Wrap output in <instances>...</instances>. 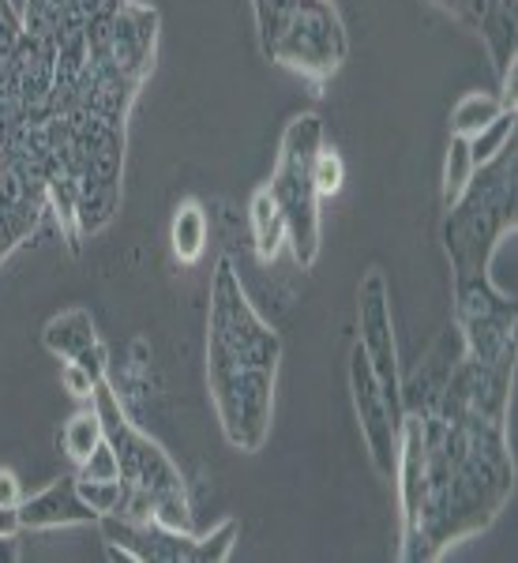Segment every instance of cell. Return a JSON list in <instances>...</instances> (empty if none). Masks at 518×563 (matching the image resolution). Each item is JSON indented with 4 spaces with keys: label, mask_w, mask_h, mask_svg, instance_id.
<instances>
[{
    "label": "cell",
    "mask_w": 518,
    "mask_h": 563,
    "mask_svg": "<svg viewBox=\"0 0 518 563\" xmlns=\"http://www.w3.org/2000/svg\"><path fill=\"white\" fill-rule=\"evenodd\" d=\"M320 147L323 121L316 113H297L282 132L275 177L267 185L286 218V244L301 271H312L320 260V192L312 180V162Z\"/></svg>",
    "instance_id": "5b68a950"
},
{
    "label": "cell",
    "mask_w": 518,
    "mask_h": 563,
    "mask_svg": "<svg viewBox=\"0 0 518 563\" xmlns=\"http://www.w3.org/2000/svg\"><path fill=\"white\" fill-rule=\"evenodd\" d=\"M20 560V544L15 538H0V563H15Z\"/></svg>",
    "instance_id": "f1b7e54d"
},
{
    "label": "cell",
    "mask_w": 518,
    "mask_h": 563,
    "mask_svg": "<svg viewBox=\"0 0 518 563\" xmlns=\"http://www.w3.org/2000/svg\"><path fill=\"white\" fill-rule=\"evenodd\" d=\"M20 530H65V526H98V511L79 496L76 477L65 474L57 477L49 488H42L38 496L23 499L20 507Z\"/></svg>",
    "instance_id": "30bf717a"
},
{
    "label": "cell",
    "mask_w": 518,
    "mask_h": 563,
    "mask_svg": "<svg viewBox=\"0 0 518 563\" xmlns=\"http://www.w3.org/2000/svg\"><path fill=\"white\" fill-rule=\"evenodd\" d=\"M350 398H353V410H357L361 435H365V443H368L372 466H376L379 477L395 481L398 440H403V413L387 402L384 387H379L376 372H372L361 346H353V353H350Z\"/></svg>",
    "instance_id": "9c48e42d"
},
{
    "label": "cell",
    "mask_w": 518,
    "mask_h": 563,
    "mask_svg": "<svg viewBox=\"0 0 518 563\" xmlns=\"http://www.w3.org/2000/svg\"><path fill=\"white\" fill-rule=\"evenodd\" d=\"M71 0H26L23 8V31L26 34H42V38H57L60 26H65Z\"/></svg>",
    "instance_id": "ffe728a7"
},
{
    "label": "cell",
    "mask_w": 518,
    "mask_h": 563,
    "mask_svg": "<svg viewBox=\"0 0 518 563\" xmlns=\"http://www.w3.org/2000/svg\"><path fill=\"white\" fill-rule=\"evenodd\" d=\"M20 511L15 507H0V538H20Z\"/></svg>",
    "instance_id": "83f0119b"
},
{
    "label": "cell",
    "mask_w": 518,
    "mask_h": 563,
    "mask_svg": "<svg viewBox=\"0 0 518 563\" xmlns=\"http://www.w3.org/2000/svg\"><path fill=\"white\" fill-rule=\"evenodd\" d=\"M102 440H106V432H102V417H98L95 402H87L79 413H71L65 432H60V448H65V455L76 462V466H84L90 459V451Z\"/></svg>",
    "instance_id": "9a60e30c"
},
{
    "label": "cell",
    "mask_w": 518,
    "mask_h": 563,
    "mask_svg": "<svg viewBox=\"0 0 518 563\" xmlns=\"http://www.w3.org/2000/svg\"><path fill=\"white\" fill-rule=\"evenodd\" d=\"M76 488L98 511V519L102 515H117L124 507V499H129V485L121 477H76Z\"/></svg>",
    "instance_id": "d6986e66"
},
{
    "label": "cell",
    "mask_w": 518,
    "mask_h": 563,
    "mask_svg": "<svg viewBox=\"0 0 518 563\" xmlns=\"http://www.w3.org/2000/svg\"><path fill=\"white\" fill-rule=\"evenodd\" d=\"M432 4H440L443 12H451L454 20H462L466 26H474V23H477V8H481V0H432Z\"/></svg>",
    "instance_id": "484cf974"
},
{
    "label": "cell",
    "mask_w": 518,
    "mask_h": 563,
    "mask_svg": "<svg viewBox=\"0 0 518 563\" xmlns=\"http://www.w3.org/2000/svg\"><path fill=\"white\" fill-rule=\"evenodd\" d=\"M357 346L376 372L387 402L403 413V372H398V342L395 323H390V289L379 267H372L357 289Z\"/></svg>",
    "instance_id": "ba28073f"
},
{
    "label": "cell",
    "mask_w": 518,
    "mask_h": 563,
    "mask_svg": "<svg viewBox=\"0 0 518 563\" xmlns=\"http://www.w3.org/2000/svg\"><path fill=\"white\" fill-rule=\"evenodd\" d=\"M98 530L106 541V556L124 563H225L241 538L238 519H222L203 538H196L192 530H173L158 519H132V515H102Z\"/></svg>",
    "instance_id": "8992f818"
},
{
    "label": "cell",
    "mask_w": 518,
    "mask_h": 563,
    "mask_svg": "<svg viewBox=\"0 0 518 563\" xmlns=\"http://www.w3.org/2000/svg\"><path fill=\"white\" fill-rule=\"evenodd\" d=\"M474 31L493 57L496 79L515 68V42H518V4L515 0H481Z\"/></svg>",
    "instance_id": "8fae6325"
},
{
    "label": "cell",
    "mask_w": 518,
    "mask_h": 563,
    "mask_svg": "<svg viewBox=\"0 0 518 563\" xmlns=\"http://www.w3.org/2000/svg\"><path fill=\"white\" fill-rule=\"evenodd\" d=\"M23 504V485L12 470H0V507H20Z\"/></svg>",
    "instance_id": "4316f807"
},
{
    "label": "cell",
    "mask_w": 518,
    "mask_h": 563,
    "mask_svg": "<svg viewBox=\"0 0 518 563\" xmlns=\"http://www.w3.org/2000/svg\"><path fill=\"white\" fill-rule=\"evenodd\" d=\"M504 102L499 95H481V90H470L462 95L459 102L451 109V135H474L481 132L485 124H493L499 113H504Z\"/></svg>",
    "instance_id": "2e32d148"
},
{
    "label": "cell",
    "mask_w": 518,
    "mask_h": 563,
    "mask_svg": "<svg viewBox=\"0 0 518 563\" xmlns=\"http://www.w3.org/2000/svg\"><path fill=\"white\" fill-rule=\"evenodd\" d=\"M95 410L102 417L106 443L117 459L121 481L129 485V499L117 515H132V519H158L173 526V530H192V511H188V493L180 470L173 466V459L158 443L151 440L143 429H135V421L124 410L121 395L113 384L98 379L95 387Z\"/></svg>",
    "instance_id": "3957f363"
},
{
    "label": "cell",
    "mask_w": 518,
    "mask_h": 563,
    "mask_svg": "<svg viewBox=\"0 0 518 563\" xmlns=\"http://www.w3.org/2000/svg\"><path fill=\"white\" fill-rule=\"evenodd\" d=\"M42 346L60 361H79L84 353L102 346V334H98L95 320H90L87 308H68V312L53 316L42 331Z\"/></svg>",
    "instance_id": "7c38bea8"
},
{
    "label": "cell",
    "mask_w": 518,
    "mask_h": 563,
    "mask_svg": "<svg viewBox=\"0 0 518 563\" xmlns=\"http://www.w3.org/2000/svg\"><path fill=\"white\" fill-rule=\"evenodd\" d=\"M60 384H65V390H68L71 398H79V402H90V398H95L98 379L90 376V372L79 365V361H60Z\"/></svg>",
    "instance_id": "cb8c5ba5"
},
{
    "label": "cell",
    "mask_w": 518,
    "mask_h": 563,
    "mask_svg": "<svg viewBox=\"0 0 518 563\" xmlns=\"http://www.w3.org/2000/svg\"><path fill=\"white\" fill-rule=\"evenodd\" d=\"M207 238H211V222H207V211L199 199H180L177 211H173V222H169V249L177 263L185 267H196L207 252Z\"/></svg>",
    "instance_id": "4fadbf2b"
},
{
    "label": "cell",
    "mask_w": 518,
    "mask_h": 563,
    "mask_svg": "<svg viewBox=\"0 0 518 563\" xmlns=\"http://www.w3.org/2000/svg\"><path fill=\"white\" fill-rule=\"evenodd\" d=\"M76 477H121V470H117V459L113 451H109V443L102 440L95 451H90V459L79 466Z\"/></svg>",
    "instance_id": "d4e9b609"
},
{
    "label": "cell",
    "mask_w": 518,
    "mask_h": 563,
    "mask_svg": "<svg viewBox=\"0 0 518 563\" xmlns=\"http://www.w3.org/2000/svg\"><path fill=\"white\" fill-rule=\"evenodd\" d=\"M518 151L515 140L493 154L485 166L474 169L462 196L443 214V252L451 263V278L493 275V256L507 233H515V203H518Z\"/></svg>",
    "instance_id": "277c9868"
},
{
    "label": "cell",
    "mask_w": 518,
    "mask_h": 563,
    "mask_svg": "<svg viewBox=\"0 0 518 563\" xmlns=\"http://www.w3.org/2000/svg\"><path fill=\"white\" fill-rule=\"evenodd\" d=\"M350 57V34L331 0H289L271 38L267 60L323 87Z\"/></svg>",
    "instance_id": "52a82bcc"
},
{
    "label": "cell",
    "mask_w": 518,
    "mask_h": 563,
    "mask_svg": "<svg viewBox=\"0 0 518 563\" xmlns=\"http://www.w3.org/2000/svg\"><path fill=\"white\" fill-rule=\"evenodd\" d=\"M286 8H289V0H252V15H256V42H260L263 57L271 53V38H275V26H278Z\"/></svg>",
    "instance_id": "603a6c76"
},
{
    "label": "cell",
    "mask_w": 518,
    "mask_h": 563,
    "mask_svg": "<svg viewBox=\"0 0 518 563\" xmlns=\"http://www.w3.org/2000/svg\"><path fill=\"white\" fill-rule=\"evenodd\" d=\"M312 180H316V192H320V196H339L342 180H345L342 154L320 147V154H316V162H312Z\"/></svg>",
    "instance_id": "44dd1931"
},
{
    "label": "cell",
    "mask_w": 518,
    "mask_h": 563,
    "mask_svg": "<svg viewBox=\"0 0 518 563\" xmlns=\"http://www.w3.org/2000/svg\"><path fill=\"white\" fill-rule=\"evenodd\" d=\"M515 124H518V109H504V113L496 117L493 124H485L481 132L466 135L470 140V158H474V166H485L493 154H499L507 147V143L515 140Z\"/></svg>",
    "instance_id": "e0dca14e"
},
{
    "label": "cell",
    "mask_w": 518,
    "mask_h": 563,
    "mask_svg": "<svg viewBox=\"0 0 518 563\" xmlns=\"http://www.w3.org/2000/svg\"><path fill=\"white\" fill-rule=\"evenodd\" d=\"M249 225L260 263H271L282 252V244H286V218H282V207L275 203L267 185H260L249 199Z\"/></svg>",
    "instance_id": "5bb4252c"
},
{
    "label": "cell",
    "mask_w": 518,
    "mask_h": 563,
    "mask_svg": "<svg viewBox=\"0 0 518 563\" xmlns=\"http://www.w3.org/2000/svg\"><path fill=\"white\" fill-rule=\"evenodd\" d=\"M459 357V353H454ZM448 339L403 384L398 504L403 560L432 563L451 544L488 530L515 493L507 410L470 398L451 379Z\"/></svg>",
    "instance_id": "6da1fadb"
},
{
    "label": "cell",
    "mask_w": 518,
    "mask_h": 563,
    "mask_svg": "<svg viewBox=\"0 0 518 563\" xmlns=\"http://www.w3.org/2000/svg\"><path fill=\"white\" fill-rule=\"evenodd\" d=\"M282 339L263 323L230 256L218 260L207 308V384L230 448L263 451L275 417Z\"/></svg>",
    "instance_id": "7a4b0ae2"
},
{
    "label": "cell",
    "mask_w": 518,
    "mask_h": 563,
    "mask_svg": "<svg viewBox=\"0 0 518 563\" xmlns=\"http://www.w3.org/2000/svg\"><path fill=\"white\" fill-rule=\"evenodd\" d=\"M23 38V15L12 0H0V76H4L8 60H12L15 45Z\"/></svg>",
    "instance_id": "7402d4cb"
},
{
    "label": "cell",
    "mask_w": 518,
    "mask_h": 563,
    "mask_svg": "<svg viewBox=\"0 0 518 563\" xmlns=\"http://www.w3.org/2000/svg\"><path fill=\"white\" fill-rule=\"evenodd\" d=\"M474 158H470V140L466 135H451L448 143V162H443V207H451L462 196L466 180L474 177Z\"/></svg>",
    "instance_id": "ac0fdd59"
}]
</instances>
